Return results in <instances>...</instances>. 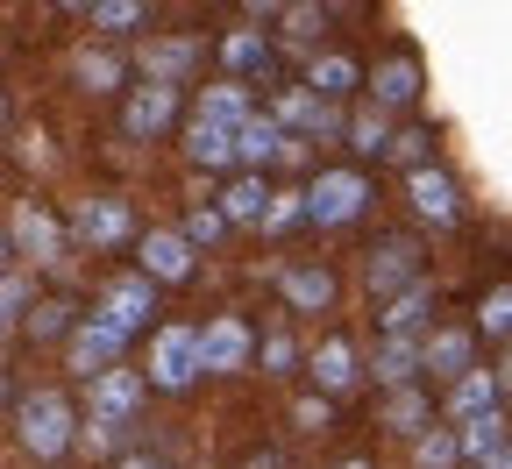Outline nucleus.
Masks as SVG:
<instances>
[{
  "mask_svg": "<svg viewBox=\"0 0 512 469\" xmlns=\"http://www.w3.org/2000/svg\"><path fill=\"white\" fill-rule=\"evenodd\" d=\"M292 420H299V427H328L335 413H328V398L313 391V398H299V406H292Z\"/></svg>",
  "mask_w": 512,
  "mask_h": 469,
  "instance_id": "obj_39",
  "label": "nucleus"
},
{
  "mask_svg": "<svg viewBox=\"0 0 512 469\" xmlns=\"http://www.w3.org/2000/svg\"><path fill=\"white\" fill-rule=\"evenodd\" d=\"M0 278H8V235H0Z\"/></svg>",
  "mask_w": 512,
  "mask_h": 469,
  "instance_id": "obj_44",
  "label": "nucleus"
},
{
  "mask_svg": "<svg viewBox=\"0 0 512 469\" xmlns=\"http://www.w3.org/2000/svg\"><path fill=\"white\" fill-rule=\"evenodd\" d=\"M363 199H370L363 171H320V178H313V192H306V214H313L320 228H342V221H356V214H363Z\"/></svg>",
  "mask_w": 512,
  "mask_h": 469,
  "instance_id": "obj_2",
  "label": "nucleus"
},
{
  "mask_svg": "<svg viewBox=\"0 0 512 469\" xmlns=\"http://www.w3.org/2000/svg\"><path fill=\"white\" fill-rule=\"evenodd\" d=\"M57 327H64V306H36L29 313V334H57Z\"/></svg>",
  "mask_w": 512,
  "mask_h": 469,
  "instance_id": "obj_41",
  "label": "nucleus"
},
{
  "mask_svg": "<svg viewBox=\"0 0 512 469\" xmlns=\"http://www.w3.org/2000/svg\"><path fill=\"white\" fill-rule=\"evenodd\" d=\"M427 299H434L427 285H413V292H399V299H392V313H384V342H392V334H406V342H413V327L427 320Z\"/></svg>",
  "mask_w": 512,
  "mask_h": 469,
  "instance_id": "obj_28",
  "label": "nucleus"
},
{
  "mask_svg": "<svg viewBox=\"0 0 512 469\" xmlns=\"http://www.w3.org/2000/svg\"><path fill=\"white\" fill-rule=\"evenodd\" d=\"M406 192H413V207H420L434 228H448V221L463 214V199H456V178H448V171H413V178H406Z\"/></svg>",
  "mask_w": 512,
  "mask_h": 469,
  "instance_id": "obj_12",
  "label": "nucleus"
},
{
  "mask_svg": "<svg viewBox=\"0 0 512 469\" xmlns=\"http://www.w3.org/2000/svg\"><path fill=\"white\" fill-rule=\"evenodd\" d=\"M249 356H256V342H249V327H242V320H214V327H200V363H207L214 377L242 370Z\"/></svg>",
  "mask_w": 512,
  "mask_h": 469,
  "instance_id": "obj_5",
  "label": "nucleus"
},
{
  "mask_svg": "<svg viewBox=\"0 0 512 469\" xmlns=\"http://www.w3.org/2000/svg\"><path fill=\"white\" fill-rule=\"evenodd\" d=\"M136 249H143V278H150V285H178V278L192 271V242H185V228H178V235L157 228V235L136 242Z\"/></svg>",
  "mask_w": 512,
  "mask_h": 469,
  "instance_id": "obj_6",
  "label": "nucleus"
},
{
  "mask_svg": "<svg viewBox=\"0 0 512 469\" xmlns=\"http://www.w3.org/2000/svg\"><path fill=\"white\" fill-rule=\"evenodd\" d=\"M150 306H157V285H150V278H121V285H107V306H100V313H107L121 334H136V327L150 320Z\"/></svg>",
  "mask_w": 512,
  "mask_h": 469,
  "instance_id": "obj_13",
  "label": "nucleus"
},
{
  "mask_svg": "<svg viewBox=\"0 0 512 469\" xmlns=\"http://www.w3.org/2000/svg\"><path fill=\"white\" fill-rule=\"evenodd\" d=\"M413 263H420V256H413V242H399V235H392V242L370 256V292H377V299L413 292V285H420V278H413Z\"/></svg>",
  "mask_w": 512,
  "mask_h": 469,
  "instance_id": "obj_10",
  "label": "nucleus"
},
{
  "mask_svg": "<svg viewBox=\"0 0 512 469\" xmlns=\"http://www.w3.org/2000/svg\"><path fill=\"white\" fill-rule=\"evenodd\" d=\"M235 157L249 164V171H264V164H285V136H278V121H264L256 114L242 136H235Z\"/></svg>",
  "mask_w": 512,
  "mask_h": 469,
  "instance_id": "obj_22",
  "label": "nucleus"
},
{
  "mask_svg": "<svg viewBox=\"0 0 512 469\" xmlns=\"http://www.w3.org/2000/svg\"><path fill=\"white\" fill-rule=\"evenodd\" d=\"M349 143H356L363 157H377V150H392V128H384V107H370L363 121H349Z\"/></svg>",
  "mask_w": 512,
  "mask_h": 469,
  "instance_id": "obj_34",
  "label": "nucleus"
},
{
  "mask_svg": "<svg viewBox=\"0 0 512 469\" xmlns=\"http://www.w3.org/2000/svg\"><path fill=\"white\" fill-rule=\"evenodd\" d=\"M342 469H370V462H342Z\"/></svg>",
  "mask_w": 512,
  "mask_h": 469,
  "instance_id": "obj_45",
  "label": "nucleus"
},
{
  "mask_svg": "<svg viewBox=\"0 0 512 469\" xmlns=\"http://www.w3.org/2000/svg\"><path fill=\"white\" fill-rule=\"evenodd\" d=\"M150 8H143V0H93V22L107 29V36H121V29H136Z\"/></svg>",
  "mask_w": 512,
  "mask_h": 469,
  "instance_id": "obj_33",
  "label": "nucleus"
},
{
  "mask_svg": "<svg viewBox=\"0 0 512 469\" xmlns=\"http://www.w3.org/2000/svg\"><path fill=\"white\" fill-rule=\"evenodd\" d=\"M121 342H128V334H121L107 313H93V320H79V327H72V356H64V363H72L79 377H93V384H100V377L114 370Z\"/></svg>",
  "mask_w": 512,
  "mask_h": 469,
  "instance_id": "obj_4",
  "label": "nucleus"
},
{
  "mask_svg": "<svg viewBox=\"0 0 512 469\" xmlns=\"http://www.w3.org/2000/svg\"><path fill=\"white\" fill-rule=\"evenodd\" d=\"M484 327H491V334H512V285H498V292L484 299Z\"/></svg>",
  "mask_w": 512,
  "mask_h": 469,
  "instance_id": "obj_37",
  "label": "nucleus"
},
{
  "mask_svg": "<svg viewBox=\"0 0 512 469\" xmlns=\"http://www.w3.org/2000/svg\"><path fill=\"white\" fill-rule=\"evenodd\" d=\"M72 235L86 249H114V242H128V207H121V199H86L79 221H72Z\"/></svg>",
  "mask_w": 512,
  "mask_h": 469,
  "instance_id": "obj_8",
  "label": "nucleus"
},
{
  "mask_svg": "<svg viewBox=\"0 0 512 469\" xmlns=\"http://www.w3.org/2000/svg\"><path fill=\"white\" fill-rule=\"evenodd\" d=\"M171 114H178V93L171 86H143V93H128V114H121V128H128V136H164V128H171Z\"/></svg>",
  "mask_w": 512,
  "mask_h": 469,
  "instance_id": "obj_9",
  "label": "nucleus"
},
{
  "mask_svg": "<svg viewBox=\"0 0 512 469\" xmlns=\"http://www.w3.org/2000/svg\"><path fill=\"white\" fill-rule=\"evenodd\" d=\"M356 79H363V64L342 57V50H328V57H313V64H306V93H313V100H335V93H349Z\"/></svg>",
  "mask_w": 512,
  "mask_h": 469,
  "instance_id": "obj_19",
  "label": "nucleus"
},
{
  "mask_svg": "<svg viewBox=\"0 0 512 469\" xmlns=\"http://www.w3.org/2000/svg\"><path fill=\"white\" fill-rule=\"evenodd\" d=\"M264 370H271V377H285V370H299V349L285 342V334H271V342H264Z\"/></svg>",
  "mask_w": 512,
  "mask_h": 469,
  "instance_id": "obj_38",
  "label": "nucleus"
},
{
  "mask_svg": "<svg viewBox=\"0 0 512 469\" xmlns=\"http://www.w3.org/2000/svg\"><path fill=\"white\" fill-rule=\"evenodd\" d=\"M136 406H143V377H136V370H107V377L93 384V413H100L107 427L136 420Z\"/></svg>",
  "mask_w": 512,
  "mask_h": 469,
  "instance_id": "obj_11",
  "label": "nucleus"
},
{
  "mask_svg": "<svg viewBox=\"0 0 512 469\" xmlns=\"http://www.w3.org/2000/svg\"><path fill=\"white\" fill-rule=\"evenodd\" d=\"M498 448H505V420H498V413H484V420L463 427V455H470V462H491Z\"/></svg>",
  "mask_w": 512,
  "mask_h": 469,
  "instance_id": "obj_29",
  "label": "nucleus"
},
{
  "mask_svg": "<svg viewBox=\"0 0 512 469\" xmlns=\"http://www.w3.org/2000/svg\"><path fill=\"white\" fill-rule=\"evenodd\" d=\"M221 228H228V214H221V207H200V214L185 221V242H192V249H200V242H221Z\"/></svg>",
  "mask_w": 512,
  "mask_h": 469,
  "instance_id": "obj_36",
  "label": "nucleus"
},
{
  "mask_svg": "<svg viewBox=\"0 0 512 469\" xmlns=\"http://www.w3.org/2000/svg\"><path fill=\"white\" fill-rule=\"evenodd\" d=\"M456 455H463V434H448V427H427L413 441V469H456Z\"/></svg>",
  "mask_w": 512,
  "mask_h": 469,
  "instance_id": "obj_27",
  "label": "nucleus"
},
{
  "mask_svg": "<svg viewBox=\"0 0 512 469\" xmlns=\"http://www.w3.org/2000/svg\"><path fill=\"white\" fill-rule=\"evenodd\" d=\"M271 207H278V199H271L264 171H242V178L221 192V214H228V221H271Z\"/></svg>",
  "mask_w": 512,
  "mask_h": 469,
  "instance_id": "obj_17",
  "label": "nucleus"
},
{
  "mask_svg": "<svg viewBox=\"0 0 512 469\" xmlns=\"http://www.w3.org/2000/svg\"><path fill=\"white\" fill-rule=\"evenodd\" d=\"M370 100H377V107H406V100H420V64H413V57H392V64H377V79H370Z\"/></svg>",
  "mask_w": 512,
  "mask_h": 469,
  "instance_id": "obj_20",
  "label": "nucleus"
},
{
  "mask_svg": "<svg viewBox=\"0 0 512 469\" xmlns=\"http://www.w3.org/2000/svg\"><path fill=\"white\" fill-rule=\"evenodd\" d=\"M121 469H164L157 455H121Z\"/></svg>",
  "mask_w": 512,
  "mask_h": 469,
  "instance_id": "obj_42",
  "label": "nucleus"
},
{
  "mask_svg": "<svg viewBox=\"0 0 512 469\" xmlns=\"http://www.w3.org/2000/svg\"><path fill=\"white\" fill-rule=\"evenodd\" d=\"M185 150H192V164H207V171L235 164V136H228V128H207V121L185 128Z\"/></svg>",
  "mask_w": 512,
  "mask_h": 469,
  "instance_id": "obj_26",
  "label": "nucleus"
},
{
  "mask_svg": "<svg viewBox=\"0 0 512 469\" xmlns=\"http://www.w3.org/2000/svg\"><path fill=\"white\" fill-rule=\"evenodd\" d=\"M0 406H8V384H0Z\"/></svg>",
  "mask_w": 512,
  "mask_h": 469,
  "instance_id": "obj_46",
  "label": "nucleus"
},
{
  "mask_svg": "<svg viewBox=\"0 0 512 469\" xmlns=\"http://www.w3.org/2000/svg\"><path fill=\"white\" fill-rule=\"evenodd\" d=\"M221 64H228V72H256V64H271V50H264V36H228L221 43Z\"/></svg>",
  "mask_w": 512,
  "mask_h": 469,
  "instance_id": "obj_32",
  "label": "nucleus"
},
{
  "mask_svg": "<svg viewBox=\"0 0 512 469\" xmlns=\"http://www.w3.org/2000/svg\"><path fill=\"white\" fill-rule=\"evenodd\" d=\"M427 370L434 377H448V391H456L470 370H477V342L463 327H441V334H427Z\"/></svg>",
  "mask_w": 512,
  "mask_h": 469,
  "instance_id": "obj_7",
  "label": "nucleus"
},
{
  "mask_svg": "<svg viewBox=\"0 0 512 469\" xmlns=\"http://www.w3.org/2000/svg\"><path fill=\"white\" fill-rule=\"evenodd\" d=\"M200 370H207V363H200V327H164V334H157V349H150V384L185 391Z\"/></svg>",
  "mask_w": 512,
  "mask_h": 469,
  "instance_id": "obj_3",
  "label": "nucleus"
},
{
  "mask_svg": "<svg viewBox=\"0 0 512 469\" xmlns=\"http://www.w3.org/2000/svg\"><path fill=\"white\" fill-rule=\"evenodd\" d=\"M299 214H306V199H292V192H285L278 207H271V221H264V228H271V235H285V228H292Z\"/></svg>",
  "mask_w": 512,
  "mask_h": 469,
  "instance_id": "obj_40",
  "label": "nucleus"
},
{
  "mask_svg": "<svg viewBox=\"0 0 512 469\" xmlns=\"http://www.w3.org/2000/svg\"><path fill=\"white\" fill-rule=\"evenodd\" d=\"M192 121H207V128H228V136H242V128H249L256 114H249V93H242V86H207V93H200V107H192Z\"/></svg>",
  "mask_w": 512,
  "mask_h": 469,
  "instance_id": "obj_14",
  "label": "nucleus"
},
{
  "mask_svg": "<svg viewBox=\"0 0 512 469\" xmlns=\"http://www.w3.org/2000/svg\"><path fill=\"white\" fill-rule=\"evenodd\" d=\"M484 469H512V448H498V455H491V462H484Z\"/></svg>",
  "mask_w": 512,
  "mask_h": 469,
  "instance_id": "obj_43",
  "label": "nucleus"
},
{
  "mask_svg": "<svg viewBox=\"0 0 512 469\" xmlns=\"http://www.w3.org/2000/svg\"><path fill=\"white\" fill-rule=\"evenodd\" d=\"M15 242H22L36 263H50V256H57V221L36 207V199H22V207H15Z\"/></svg>",
  "mask_w": 512,
  "mask_h": 469,
  "instance_id": "obj_23",
  "label": "nucleus"
},
{
  "mask_svg": "<svg viewBox=\"0 0 512 469\" xmlns=\"http://www.w3.org/2000/svg\"><path fill=\"white\" fill-rule=\"evenodd\" d=\"M192 64H200V43H192V36H171V43H150V50H143L150 86H171V93H178V79L192 72Z\"/></svg>",
  "mask_w": 512,
  "mask_h": 469,
  "instance_id": "obj_15",
  "label": "nucleus"
},
{
  "mask_svg": "<svg viewBox=\"0 0 512 469\" xmlns=\"http://www.w3.org/2000/svg\"><path fill=\"white\" fill-rule=\"evenodd\" d=\"M320 107H328V100H313V93H278L271 121H285V128H306V136H313V128H320Z\"/></svg>",
  "mask_w": 512,
  "mask_h": 469,
  "instance_id": "obj_30",
  "label": "nucleus"
},
{
  "mask_svg": "<svg viewBox=\"0 0 512 469\" xmlns=\"http://www.w3.org/2000/svg\"><path fill=\"white\" fill-rule=\"evenodd\" d=\"M29 313V278H0V334Z\"/></svg>",
  "mask_w": 512,
  "mask_h": 469,
  "instance_id": "obj_35",
  "label": "nucleus"
},
{
  "mask_svg": "<svg viewBox=\"0 0 512 469\" xmlns=\"http://www.w3.org/2000/svg\"><path fill=\"white\" fill-rule=\"evenodd\" d=\"M420 370H427V342H406V334H392V342L377 349V384L406 391V384H413Z\"/></svg>",
  "mask_w": 512,
  "mask_h": 469,
  "instance_id": "obj_18",
  "label": "nucleus"
},
{
  "mask_svg": "<svg viewBox=\"0 0 512 469\" xmlns=\"http://www.w3.org/2000/svg\"><path fill=\"white\" fill-rule=\"evenodd\" d=\"M484 413H498V377H491V370H470L456 391H448V420L470 427V420H484Z\"/></svg>",
  "mask_w": 512,
  "mask_h": 469,
  "instance_id": "obj_16",
  "label": "nucleus"
},
{
  "mask_svg": "<svg viewBox=\"0 0 512 469\" xmlns=\"http://www.w3.org/2000/svg\"><path fill=\"white\" fill-rule=\"evenodd\" d=\"M79 86H86V93H114V86H121V57L86 50V57H79Z\"/></svg>",
  "mask_w": 512,
  "mask_h": 469,
  "instance_id": "obj_31",
  "label": "nucleus"
},
{
  "mask_svg": "<svg viewBox=\"0 0 512 469\" xmlns=\"http://www.w3.org/2000/svg\"><path fill=\"white\" fill-rule=\"evenodd\" d=\"M427 413H434V406H427V391H420V384H406V391H392V406H384V427L420 441V434H427Z\"/></svg>",
  "mask_w": 512,
  "mask_h": 469,
  "instance_id": "obj_25",
  "label": "nucleus"
},
{
  "mask_svg": "<svg viewBox=\"0 0 512 469\" xmlns=\"http://www.w3.org/2000/svg\"><path fill=\"white\" fill-rule=\"evenodd\" d=\"M285 299L299 306V313H320V306H335V271H285Z\"/></svg>",
  "mask_w": 512,
  "mask_h": 469,
  "instance_id": "obj_24",
  "label": "nucleus"
},
{
  "mask_svg": "<svg viewBox=\"0 0 512 469\" xmlns=\"http://www.w3.org/2000/svg\"><path fill=\"white\" fill-rule=\"evenodd\" d=\"M356 370H363V363H356L349 342H320V349H313V384H320V398H328V391H349Z\"/></svg>",
  "mask_w": 512,
  "mask_h": 469,
  "instance_id": "obj_21",
  "label": "nucleus"
},
{
  "mask_svg": "<svg viewBox=\"0 0 512 469\" xmlns=\"http://www.w3.org/2000/svg\"><path fill=\"white\" fill-rule=\"evenodd\" d=\"M22 448L36 462H57L64 448H72V406H64L57 391H29L22 398Z\"/></svg>",
  "mask_w": 512,
  "mask_h": 469,
  "instance_id": "obj_1",
  "label": "nucleus"
}]
</instances>
